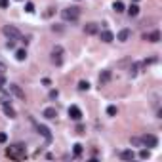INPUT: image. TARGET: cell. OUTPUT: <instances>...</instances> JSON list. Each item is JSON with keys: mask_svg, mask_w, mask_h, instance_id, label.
Wrapping results in <instances>:
<instances>
[{"mask_svg": "<svg viewBox=\"0 0 162 162\" xmlns=\"http://www.w3.org/2000/svg\"><path fill=\"white\" fill-rule=\"evenodd\" d=\"M57 96H59V93H57V90H52V92H50V97H57Z\"/></svg>", "mask_w": 162, "mask_h": 162, "instance_id": "cell-35", "label": "cell"}, {"mask_svg": "<svg viewBox=\"0 0 162 162\" xmlns=\"http://www.w3.org/2000/svg\"><path fill=\"white\" fill-rule=\"evenodd\" d=\"M120 158H122V160H134L135 158V153H134L132 149H126V151L120 153Z\"/></svg>", "mask_w": 162, "mask_h": 162, "instance_id": "cell-16", "label": "cell"}, {"mask_svg": "<svg viewBox=\"0 0 162 162\" xmlns=\"http://www.w3.org/2000/svg\"><path fill=\"white\" fill-rule=\"evenodd\" d=\"M135 2H139V0H135Z\"/></svg>", "mask_w": 162, "mask_h": 162, "instance_id": "cell-36", "label": "cell"}, {"mask_svg": "<svg viewBox=\"0 0 162 162\" xmlns=\"http://www.w3.org/2000/svg\"><path fill=\"white\" fill-rule=\"evenodd\" d=\"M113 10H114L116 13H122V12H124V4L120 2V0H116V2L113 4Z\"/></svg>", "mask_w": 162, "mask_h": 162, "instance_id": "cell-18", "label": "cell"}, {"mask_svg": "<svg viewBox=\"0 0 162 162\" xmlns=\"http://www.w3.org/2000/svg\"><path fill=\"white\" fill-rule=\"evenodd\" d=\"M78 90L88 92V90H90V82H88V80H80V82H78Z\"/></svg>", "mask_w": 162, "mask_h": 162, "instance_id": "cell-19", "label": "cell"}, {"mask_svg": "<svg viewBox=\"0 0 162 162\" xmlns=\"http://www.w3.org/2000/svg\"><path fill=\"white\" fill-rule=\"evenodd\" d=\"M25 12H27V13H33V12H34V4H33V2H27V4H25Z\"/></svg>", "mask_w": 162, "mask_h": 162, "instance_id": "cell-26", "label": "cell"}, {"mask_svg": "<svg viewBox=\"0 0 162 162\" xmlns=\"http://www.w3.org/2000/svg\"><path fill=\"white\" fill-rule=\"evenodd\" d=\"M116 113H118V109L114 107V105H109L107 107V114H109V116H116Z\"/></svg>", "mask_w": 162, "mask_h": 162, "instance_id": "cell-23", "label": "cell"}, {"mask_svg": "<svg viewBox=\"0 0 162 162\" xmlns=\"http://www.w3.org/2000/svg\"><path fill=\"white\" fill-rule=\"evenodd\" d=\"M6 156L12 160H25L27 158V149H25L23 143H15V145H10L6 149Z\"/></svg>", "mask_w": 162, "mask_h": 162, "instance_id": "cell-1", "label": "cell"}, {"mask_svg": "<svg viewBox=\"0 0 162 162\" xmlns=\"http://www.w3.org/2000/svg\"><path fill=\"white\" fill-rule=\"evenodd\" d=\"M137 13H139V6H137V4H132V6L128 8V15H130V17H135Z\"/></svg>", "mask_w": 162, "mask_h": 162, "instance_id": "cell-17", "label": "cell"}, {"mask_svg": "<svg viewBox=\"0 0 162 162\" xmlns=\"http://www.w3.org/2000/svg\"><path fill=\"white\" fill-rule=\"evenodd\" d=\"M61 17H63L65 21H76V19L80 17V8H76V6L65 8L63 12H61Z\"/></svg>", "mask_w": 162, "mask_h": 162, "instance_id": "cell-2", "label": "cell"}, {"mask_svg": "<svg viewBox=\"0 0 162 162\" xmlns=\"http://www.w3.org/2000/svg\"><path fill=\"white\" fill-rule=\"evenodd\" d=\"M6 86V80H4V75H0V90Z\"/></svg>", "mask_w": 162, "mask_h": 162, "instance_id": "cell-31", "label": "cell"}, {"mask_svg": "<svg viewBox=\"0 0 162 162\" xmlns=\"http://www.w3.org/2000/svg\"><path fill=\"white\" fill-rule=\"evenodd\" d=\"M8 141V135L6 134H0V143H6Z\"/></svg>", "mask_w": 162, "mask_h": 162, "instance_id": "cell-30", "label": "cell"}, {"mask_svg": "<svg viewBox=\"0 0 162 162\" xmlns=\"http://www.w3.org/2000/svg\"><path fill=\"white\" fill-rule=\"evenodd\" d=\"M8 103H12V96H2L0 97V105H8Z\"/></svg>", "mask_w": 162, "mask_h": 162, "instance_id": "cell-25", "label": "cell"}, {"mask_svg": "<svg viewBox=\"0 0 162 162\" xmlns=\"http://www.w3.org/2000/svg\"><path fill=\"white\" fill-rule=\"evenodd\" d=\"M130 143L134 145V147H143V141H141V137H130Z\"/></svg>", "mask_w": 162, "mask_h": 162, "instance_id": "cell-21", "label": "cell"}, {"mask_svg": "<svg viewBox=\"0 0 162 162\" xmlns=\"http://www.w3.org/2000/svg\"><path fill=\"white\" fill-rule=\"evenodd\" d=\"M52 13H54V8H48V12H46V13H44V17H50V15H52Z\"/></svg>", "mask_w": 162, "mask_h": 162, "instance_id": "cell-34", "label": "cell"}, {"mask_svg": "<svg viewBox=\"0 0 162 162\" xmlns=\"http://www.w3.org/2000/svg\"><path fill=\"white\" fill-rule=\"evenodd\" d=\"M82 151H84V149H82V145H80V143H76V145H75V149H72V153H75V156H80V155H82Z\"/></svg>", "mask_w": 162, "mask_h": 162, "instance_id": "cell-24", "label": "cell"}, {"mask_svg": "<svg viewBox=\"0 0 162 162\" xmlns=\"http://www.w3.org/2000/svg\"><path fill=\"white\" fill-rule=\"evenodd\" d=\"M25 57H27V52H25V50H17V52H15V59H17V61H25Z\"/></svg>", "mask_w": 162, "mask_h": 162, "instance_id": "cell-20", "label": "cell"}, {"mask_svg": "<svg viewBox=\"0 0 162 162\" xmlns=\"http://www.w3.org/2000/svg\"><path fill=\"white\" fill-rule=\"evenodd\" d=\"M52 63L54 65L63 63V48L61 46H54V50H52Z\"/></svg>", "mask_w": 162, "mask_h": 162, "instance_id": "cell-4", "label": "cell"}, {"mask_svg": "<svg viewBox=\"0 0 162 162\" xmlns=\"http://www.w3.org/2000/svg\"><path fill=\"white\" fill-rule=\"evenodd\" d=\"M2 33L6 34L8 40H19V38H21V33H19V29L13 27V25H4Z\"/></svg>", "mask_w": 162, "mask_h": 162, "instance_id": "cell-3", "label": "cell"}, {"mask_svg": "<svg viewBox=\"0 0 162 162\" xmlns=\"http://www.w3.org/2000/svg\"><path fill=\"white\" fill-rule=\"evenodd\" d=\"M141 141H143V147H156V145H158V139H156V135H153V134H145L143 137H141Z\"/></svg>", "mask_w": 162, "mask_h": 162, "instance_id": "cell-5", "label": "cell"}, {"mask_svg": "<svg viewBox=\"0 0 162 162\" xmlns=\"http://www.w3.org/2000/svg\"><path fill=\"white\" fill-rule=\"evenodd\" d=\"M36 132H38L40 135H44L46 141H52V132H50L48 126H42V124H38V126H36Z\"/></svg>", "mask_w": 162, "mask_h": 162, "instance_id": "cell-7", "label": "cell"}, {"mask_svg": "<svg viewBox=\"0 0 162 162\" xmlns=\"http://www.w3.org/2000/svg\"><path fill=\"white\" fill-rule=\"evenodd\" d=\"M10 93L15 96L17 99H25V92L21 90V86H17V84H10Z\"/></svg>", "mask_w": 162, "mask_h": 162, "instance_id": "cell-6", "label": "cell"}, {"mask_svg": "<svg viewBox=\"0 0 162 162\" xmlns=\"http://www.w3.org/2000/svg\"><path fill=\"white\" fill-rule=\"evenodd\" d=\"M76 134H84V126H82V124H78V126H76Z\"/></svg>", "mask_w": 162, "mask_h": 162, "instance_id": "cell-32", "label": "cell"}, {"mask_svg": "<svg viewBox=\"0 0 162 162\" xmlns=\"http://www.w3.org/2000/svg\"><path fill=\"white\" fill-rule=\"evenodd\" d=\"M99 38H101L103 40V42H113V40H114V34L111 33V31H101V33H99Z\"/></svg>", "mask_w": 162, "mask_h": 162, "instance_id": "cell-12", "label": "cell"}, {"mask_svg": "<svg viewBox=\"0 0 162 162\" xmlns=\"http://www.w3.org/2000/svg\"><path fill=\"white\" fill-rule=\"evenodd\" d=\"M139 63H134L132 67H130V76H135V75H137V72H139Z\"/></svg>", "mask_w": 162, "mask_h": 162, "instance_id": "cell-22", "label": "cell"}, {"mask_svg": "<svg viewBox=\"0 0 162 162\" xmlns=\"http://www.w3.org/2000/svg\"><path fill=\"white\" fill-rule=\"evenodd\" d=\"M10 6V0H0V8H8Z\"/></svg>", "mask_w": 162, "mask_h": 162, "instance_id": "cell-29", "label": "cell"}, {"mask_svg": "<svg viewBox=\"0 0 162 162\" xmlns=\"http://www.w3.org/2000/svg\"><path fill=\"white\" fill-rule=\"evenodd\" d=\"M139 156H141V158H149V156H151V153H149L147 149H141V151H139Z\"/></svg>", "mask_w": 162, "mask_h": 162, "instance_id": "cell-27", "label": "cell"}, {"mask_svg": "<svg viewBox=\"0 0 162 162\" xmlns=\"http://www.w3.org/2000/svg\"><path fill=\"white\" fill-rule=\"evenodd\" d=\"M6 46H8L10 50H12V48H15V40H8V44H6Z\"/></svg>", "mask_w": 162, "mask_h": 162, "instance_id": "cell-33", "label": "cell"}, {"mask_svg": "<svg viewBox=\"0 0 162 162\" xmlns=\"http://www.w3.org/2000/svg\"><path fill=\"white\" fill-rule=\"evenodd\" d=\"M69 116H71L72 120H80V118H82V111H80L76 105H72V107H69Z\"/></svg>", "mask_w": 162, "mask_h": 162, "instance_id": "cell-10", "label": "cell"}, {"mask_svg": "<svg viewBox=\"0 0 162 162\" xmlns=\"http://www.w3.org/2000/svg\"><path fill=\"white\" fill-rule=\"evenodd\" d=\"M130 36H132V31H130V29H122V31L118 33L116 40H120V42H128V40H130Z\"/></svg>", "mask_w": 162, "mask_h": 162, "instance_id": "cell-11", "label": "cell"}, {"mask_svg": "<svg viewBox=\"0 0 162 162\" xmlns=\"http://www.w3.org/2000/svg\"><path fill=\"white\" fill-rule=\"evenodd\" d=\"M84 33L86 34H97L99 33V25L97 23H86L84 25Z\"/></svg>", "mask_w": 162, "mask_h": 162, "instance_id": "cell-9", "label": "cell"}, {"mask_svg": "<svg viewBox=\"0 0 162 162\" xmlns=\"http://www.w3.org/2000/svg\"><path fill=\"white\" fill-rule=\"evenodd\" d=\"M143 40H147V42H158V40H160V33H158V31L145 33V34H143Z\"/></svg>", "mask_w": 162, "mask_h": 162, "instance_id": "cell-8", "label": "cell"}, {"mask_svg": "<svg viewBox=\"0 0 162 162\" xmlns=\"http://www.w3.org/2000/svg\"><path fill=\"white\" fill-rule=\"evenodd\" d=\"M113 72L111 71H101V75H99V84H107L109 80H111Z\"/></svg>", "mask_w": 162, "mask_h": 162, "instance_id": "cell-14", "label": "cell"}, {"mask_svg": "<svg viewBox=\"0 0 162 162\" xmlns=\"http://www.w3.org/2000/svg\"><path fill=\"white\" fill-rule=\"evenodd\" d=\"M2 109H4V114H6L8 118H15V109L12 107V103H8V105H2Z\"/></svg>", "mask_w": 162, "mask_h": 162, "instance_id": "cell-13", "label": "cell"}, {"mask_svg": "<svg viewBox=\"0 0 162 162\" xmlns=\"http://www.w3.org/2000/svg\"><path fill=\"white\" fill-rule=\"evenodd\" d=\"M6 63H4V61H0V75H4V72H6Z\"/></svg>", "mask_w": 162, "mask_h": 162, "instance_id": "cell-28", "label": "cell"}, {"mask_svg": "<svg viewBox=\"0 0 162 162\" xmlns=\"http://www.w3.org/2000/svg\"><path fill=\"white\" fill-rule=\"evenodd\" d=\"M19 2H21V0H19Z\"/></svg>", "mask_w": 162, "mask_h": 162, "instance_id": "cell-37", "label": "cell"}, {"mask_svg": "<svg viewBox=\"0 0 162 162\" xmlns=\"http://www.w3.org/2000/svg\"><path fill=\"white\" fill-rule=\"evenodd\" d=\"M42 116H46V118H55L57 116V111H55V107H46L44 109V113H42Z\"/></svg>", "mask_w": 162, "mask_h": 162, "instance_id": "cell-15", "label": "cell"}]
</instances>
